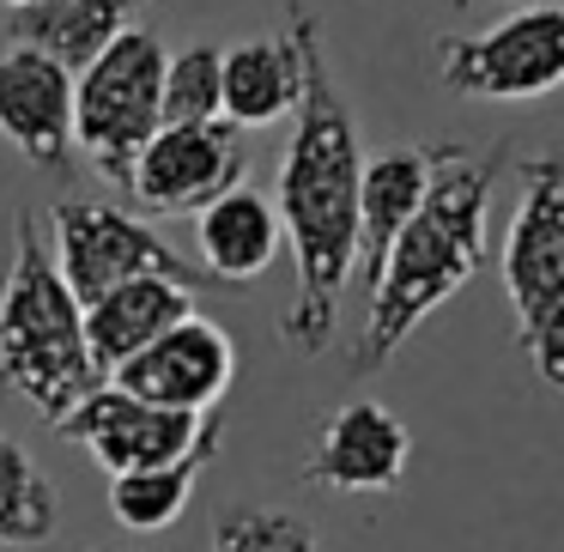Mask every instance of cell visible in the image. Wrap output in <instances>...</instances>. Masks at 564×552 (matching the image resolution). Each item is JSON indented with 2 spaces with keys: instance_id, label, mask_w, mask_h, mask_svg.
<instances>
[{
  "instance_id": "277c9868",
  "label": "cell",
  "mask_w": 564,
  "mask_h": 552,
  "mask_svg": "<svg viewBox=\"0 0 564 552\" xmlns=\"http://www.w3.org/2000/svg\"><path fill=\"white\" fill-rule=\"evenodd\" d=\"M510 237H503V292L516 316V346L546 389H564V152H534L516 164Z\"/></svg>"
},
{
  "instance_id": "6da1fadb",
  "label": "cell",
  "mask_w": 564,
  "mask_h": 552,
  "mask_svg": "<svg viewBox=\"0 0 564 552\" xmlns=\"http://www.w3.org/2000/svg\"><path fill=\"white\" fill-rule=\"evenodd\" d=\"M292 37L304 50V98L292 110V140L280 159L273 207L285 225V249L297 268L292 310L280 322V340L292 353L316 358L334 340L340 297L358 268V195H365V140L346 110L340 86L328 74L316 13L292 7Z\"/></svg>"
},
{
  "instance_id": "8992f818",
  "label": "cell",
  "mask_w": 564,
  "mask_h": 552,
  "mask_svg": "<svg viewBox=\"0 0 564 552\" xmlns=\"http://www.w3.org/2000/svg\"><path fill=\"white\" fill-rule=\"evenodd\" d=\"M50 225H55V268L74 285L79 304H98L104 292H116L128 280H147V273L152 280H176L188 292H225L200 261L176 256L147 219H134L122 207H104V201H55Z\"/></svg>"
},
{
  "instance_id": "e0dca14e",
  "label": "cell",
  "mask_w": 564,
  "mask_h": 552,
  "mask_svg": "<svg viewBox=\"0 0 564 552\" xmlns=\"http://www.w3.org/2000/svg\"><path fill=\"white\" fill-rule=\"evenodd\" d=\"M431 183V147H394L365 159V195H358V280L377 285L382 261H389L401 225L419 213Z\"/></svg>"
},
{
  "instance_id": "9a60e30c",
  "label": "cell",
  "mask_w": 564,
  "mask_h": 552,
  "mask_svg": "<svg viewBox=\"0 0 564 552\" xmlns=\"http://www.w3.org/2000/svg\"><path fill=\"white\" fill-rule=\"evenodd\" d=\"M297 98H304V50L292 25L225 50V122H237L243 134L273 128L297 110Z\"/></svg>"
},
{
  "instance_id": "ac0fdd59",
  "label": "cell",
  "mask_w": 564,
  "mask_h": 552,
  "mask_svg": "<svg viewBox=\"0 0 564 552\" xmlns=\"http://www.w3.org/2000/svg\"><path fill=\"white\" fill-rule=\"evenodd\" d=\"M219 455V437L188 450L183 462L164 467H140V474H110V516L128 528V534H164L176 516L195 498V479L207 474V462Z\"/></svg>"
},
{
  "instance_id": "52a82bcc",
  "label": "cell",
  "mask_w": 564,
  "mask_h": 552,
  "mask_svg": "<svg viewBox=\"0 0 564 552\" xmlns=\"http://www.w3.org/2000/svg\"><path fill=\"white\" fill-rule=\"evenodd\" d=\"M437 74L455 98L479 104H528L564 86V0L516 7L510 19L474 37L437 43Z\"/></svg>"
},
{
  "instance_id": "d6986e66",
  "label": "cell",
  "mask_w": 564,
  "mask_h": 552,
  "mask_svg": "<svg viewBox=\"0 0 564 552\" xmlns=\"http://www.w3.org/2000/svg\"><path fill=\"white\" fill-rule=\"evenodd\" d=\"M55 522H62V498L50 474L25 443L0 431V546H43Z\"/></svg>"
},
{
  "instance_id": "2e32d148",
  "label": "cell",
  "mask_w": 564,
  "mask_h": 552,
  "mask_svg": "<svg viewBox=\"0 0 564 552\" xmlns=\"http://www.w3.org/2000/svg\"><path fill=\"white\" fill-rule=\"evenodd\" d=\"M147 0H37L13 7V37L19 50H37L62 62L67 74H86L116 37H128Z\"/></svg>"
},
{
  "instance_id": "9c48e42d",
  "label": "cell",
  "mask_w": 564,
  "mask_h": 552,
  "mask_svg": "<svg viewBox=\"0 0 564 552\" xmlns=\"http://www.w3.org/2000/svg\"><path fill=\"white\" fill-rule=\"evenodd\" d=\"M237 183H249V134L213 116V122H164L140 152L128 195L147 213H200Z\"/></svg>"
},
{
  "instance_id": "4fadbf2b",
  "label": "cell",
  "mask_w": 564,
  "mask_h": 552,
  "mask_svg": "<svg viewBox=\"0 0 564 552\" xmlns=\"http://www.w3.org/2000/svg\"><path fill=\"white\" fill-rule=\"evenodd\" d=\"M195 249H200V268H207L225 292H243V285L261 280L285 249L280 207L249 183L225 188L213 207L195 213Z\"/></svg>"
},
{
  "instance_id": "3957f363",
  "label": "cell",
  "mask_w": 564,
  "mask_h": 552,
  "mask_svg": "<svg viewBox=\"0 0 564 552\" xmlns=\"http://www.w3.org/2000/svg\"><path fill=\"white\" fill-rule=\"evenodd\" d=\"M98 382H110L91 365L86 346V304L55 268V249L43 243L37 219L19 213L13 268L0 285V389L25 394L43 419L62 425Z\"/></svg>"
},
{
  "instance_id": "7402d4cb",
  "label": "cell",
  "mask_w": 564,
  "mask_h": 552,
  "mask_svg": "<svg viewBox=\"0 0 564 552\" xmlns=\"http://www.w3.org/2000/svg\"><path fill=\"white\" fill-rule=\"evenodd\" d=\"M462 7H467V0H462ZM510 7H540V0H510Z\"/></svg>"
},
{
  "instance_id": "44dd1931",
  "label": "cell",
  "mask_w": 564,
  "mask_h": 552,
  "mask_svg": "<svg viewBox=\"0 0 564 552\" xmlns=\"http://www.w3.org/2000/svg\"><path fill=\"white\" fill-rule=\"evenodd\" d=\"M225 116V50L188 43L164 62V122H213Z\"/></svg>"
},
{
  "instance_id": "7c38bea8",
  "label": "cell",
  "mask_w": 564,
  "mask_h": 552,
  "mask_svg": "<svg viewBox=\"0 0 564 552\" xmlns=\"http://www.w3.org/2000/svg\"><path fill=\"white\" fill-rule=\"evenodd\" d=\"M0 140L37 171H62L74 152V74L37 50L0 55Z\"/></svg>"
},
{
  "instance_id": "7a4b0ae2",
  "label": "cell",
  "mask_w": 564,
  "mask_h": 552,
  "mask_svg": "<svg viewBox=\"0 0 564 552\" xmlns=\"http://www.w3.org/2000/svg\"><path fill=\"white\" fill-rule=\"evenodd\" d=\"M510 164V147L491 152H467L455 140L431 147V183L419 213L401 225L389 261H382L377 285H370V316L365 334L352 346V370L358 377H377L413 328L443 310L479 268H486V243H491V195H498V176Z\"/></svg>"
},
{
  "instance_id": "ba28073f",
  "label": "cell",
  "mask_w": 564,
  "mask_h": 552,
  "mask_svg": "<svg viewBox=\"0 0 564 552\" xmlns=\"http://www.w3.org/2000/svg\"><path fill=\"white\" fill-rule=\"evenodd\" d=\"M55 431L67 443H79L104 474H140V467L183 462L188 450L225 437V425L213 413H171V407H152L140 394L116 389V382H98Z\"/></svg>"
},
{
  "instance_id": "603a6c76",
  "label": "cell",
  "mask_w": 564,
  "mask_h": 552,
  "mask_svg": "<svg viewBox=\"0 0 564 552\" xmlns=\"http://www.w3.org/2000/svg\"><path fill=\"white\" fill-rule=\"evenodd\" d=\"M7 7H37V0H7Z\"/></svg>"
},
{
  "instance_id": "5b68a950",
  "label": "cell",
  "mask_w": 564,
  "mask_h": 552,
  "mask_svg": "<svg viewBox=\"0 0 564 552\" xmlns=\"http://www.w3.org/2000/svg\"><path fill=\"white\" fill-rule=\"evenodd\" d=\"M164 43L147 25L116 37L86 74H74V147L98 164L104 183H134L140 152L164 128Z\"/></svg>"
},
{
  "instance_id": "5bb4252c",
  "label": "cell",
  "mask_w": 564,
  "mask_h": 552,
  "mask_svg": "<svg viewBox=\"0 0 564 552\" xmlns=\"http://www.w3.org/2000/svg\"><path fill=\"white\" fill-rule=\"evenodd\" d=\"M183 316H195V292L176 280H128L116 292H104L98 304H86V346H91V365L104 377L128 365L140 346H152L164 328H176Z\"/></svg>"
},
{
  "instance_id": "30bf717a",
  "label": "cell",
  "mask_w": 564,
  "mask_h": 552,
  "mask_svg": "<svg viewBox=\"0 0 564 552\" xmlns=\"http://www.w3.org/2000/svg\"><path fill=\"white\" fill-rule=\"evenodd\" d=\"M231 377H237L231 334L207 316H183L152 346H140L110 382L152 407H171V413H213L231 389Z\"/></svg>"
},
{
  "instance_id": "8fae6325",
  "label": "cell",
  "mask_w": 564,
  "mask_h": 552,
  "mask_svg": "<svg viewBox=\"0 0 564 552\" xmlns=\"http://www.w3.org/2000/svg\"><path fill=\"white\" fill-rule=\"evenodd\" d=\"M406 462H413V437L401 419L382 401H346L322 419L304 479L328 491H394Z\"/></svg>"
},
{
  "instance_id": "ffe728a7",
  "label": "cell",
  "mask_w": 564,
  "mask_h": 552,
  "mask_svg": "<svg viewBox=\"0 0 564 552\" xmlns=\"http://www.w3.org/2000/svg\"><path fill=\"white\" fill-rule=\"evenodd\" d=\"M213 552H322L316 528L273 504H225L213 516Z\"/></svg>"
}]
</instances>
